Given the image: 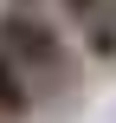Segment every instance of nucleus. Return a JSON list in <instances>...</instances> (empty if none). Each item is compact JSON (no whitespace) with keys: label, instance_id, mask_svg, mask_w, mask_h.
Listing matches in <instances>:
<instances>
[{"label":"nucleus","instance_id":"obj_2","mask_svg":"<svg viewBox=\"0 0 116 123\" xmlns=\"http://www.w3.org/2000/svg\"><path fill=\"white\" fill-rule=\"evenodd\" d=\"M77 58H90V65H116V0H103L84 26H77Z\"/></svg>","mask_w":116,"mask_h":123},{"label":"nucleus","instance_id":"obj_1","mask_svg":"<svg viewBox=\"0 0 116 123\" xmlns=\"http://www.w3.org/2000/svg\"><path fill=\"white\" fill-rule=\"evenodd\" d=\"M0 52L13 58V71L39 91V104H65L84 84V58L65 39V26L39 6H0Z\"/></svg>","mask_w":116,"mask_h":123},{"label":"nucleus","instance_id":"obj_4","mask_svg":"<svg viewBox=\"0 0 116 123\" xmlns=\"http://www.w3.org/2000/svg\"><path fill=\"white\" fill-rule=\"evenodd\" d=\"M52 6H58V13L71 19V26H84V19H90V13L103 6V0H52Z\"/></svg>","mask_w":116,"mask_h":123},{"label":"nucleus","instance_id":"obj_3","mask_svg":"<svg viewBox=\"0 0 116 123\" xmlns=\"http://www.w3.org/2000/svg\"><path fill=\"white\" fill-rule=\"evenodd\" d=\"M39 110H45V104H39V91H32V84L13 71V58L0 52V123H32Z\"/></svg>","mask_w":116,"mask_h":123}]
</instances>
